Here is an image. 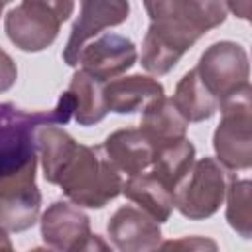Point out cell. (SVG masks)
Wrapping results in <instances>:
<instances>
[{"label": "cell", "mask_w": 252, "mask_h": 252, "mask_svg": "<svg viewBox=\"0 0 252 252\" xmlns=\"http://www.w3.org/2000/svg\"><path fill=\"white\" fill-rule=\"evenodd\" d=\"M122 195L136 203L159 224L167 222L173 213V191L152 171L134 173L122 183Z\"/></svg>", "instance_id": "obj_15"}, {"label": "cell", "mask_w": 252, "mask_h": 252, "mask_svg": "<svg viewBox=\"0 0 252 252\" xmlns=\"http://www.w3.org/2000/svg\"><path fill=\"white\" fill-rule=\"evenodd\" d=\"M193 163H195V146L187 138L158 146L152 161L154 173L171 191H175V187L185 179Z\"/></svg>", "instance_id": "obj_19"}, {"label": "cell", "mask_w": 252, "mask_h": 252, "mask_svg": "<svg viewBox=\"0 0 252 252\" xmlns=\"http://www.w3.org/2000/svg\"><path fill=\"white\" fill-rule=\"evenodd\" d=\"M75 112V98L61 93L55 108L28 112L14 102H0V179L37 171L35 132L43 124H67Z\"/></svg>", "instance_id": "obj_1"}, {"label": "cell", "mask_w": 252, "mask_h": 252, "mask_svg": "<svg viewBox=\"0 0 252 252\" xmlns=\"http://www.w3.org/2000/svg\"><path fill=\"white\" fill-rule=\"evenodd\" d=\"M187 126L189 122L179 114L171 98H167L165 94L152 98L142 108L140 130L154 144V148L185 138Z\"/></svg>", "instance_id": "obj_16"}, {"label": "cell", "mask_w": 252, "mask_h": 252, "mask_svg": "<svg viewBox=\"0 0 252 252\" xmlns=\"http://www.w3.org/2000/svg\"><path fill=\"white\" fill-rule=\"evenodd\" d=\"M0 2H2V4H10L12 0H0Z\"/></svg>", "instance_id": "obj_27"}, {"label": "cell", "mask_w": 252, "mask_h": 252, "mask_svg": "<svg viewBox=\"0 0 252 252\" xmlns=\"http://www.w3.org/2000/svg\"><path fill=\"white\" fill-rule=\"evenodd\" d=\"M150 20L173 18L179 8V0H142Z\"/></svg>", "instance_id": "obj_22"}, {"label": "cell", "mask_w": 252, "mask_h": 252, "mask_svg": "<svg viewBox=\"0 0 252 252\" xmlns=\"http://www.w3.org/2000/svg\"><path fill=\"white\" fill-rule=\"evenodd\" d=\"M220 122L213 134L217 159L234 169L252 165V87L250 83L219 102Z\"/></svg>", "instance_id": "obj_4"}, {"label": "cell", "mask_w": 252, "mask_h": 252, "mask_svg": "<svg viewBox=\"0 0 252 252\" xmlns=\"http://www.w3.org/2000/svg\"><path fill=\"white\" fill-rule=\"evenodd\" d=\"M73 10L75 0H22L4 16V30L18 49L37 53L57 39L61 24Z\"/></svg>", "instance_id": "obj_3"}, {"label": "cell", "mask_w": 252, "mask_h": 252, "mask_svg": "<svg viewBox=\"0 0 252 252\" xmlns=\"http://www.w3.org/2000/svg\"><path fill=\"white\" fill-rule=\"evenodd\" d=\"M81 12L71 28L69 39L63 47V61L77 67V57L83 45L106 28L120 26L130 16L128 0H79Z\"/></svg>", "instance_id": "obj_9"}, {"label": "cell", "mask_w": 252, "mask_h": 252, "mask_svg": "<svg viewBox=\"0 0 252 252\" xmlns=\"http://www.w3.org/2000/svg\"><path fill=\"white\" fill-rule=\"evenodd\" d=\"M165 94L163 85L148 75L116 77L104 83V100L108 112L134 114L142 110L152 98Z\"/></svg>", "instance_id": "obj_14"}, {"label": "cell", "mask_w": 252, "mask_h": 252, "mask_svg": "<svg viewBox=\"0 0 252 252\" xmlns=\"http://www.w3.org/2000/svg\"><path fill=\"white\" fill-rule=\"evenodd\" d=\"M161 248H171V246H189V248H217L215 242L211 240H203V238H181V240H171V242H163L159 244Z\"/></svg>", "instance_id": "obj_24"}, {"label": "cell", "mask_w": 252, "mask_h": 252, "mask_svg": "<svg viewBox=\"0 0 252 252\" xmlns=\"http://www.w3.org/2000/svg\"><path fill=\"white\" fill-rule=\"evenodd\" d=\"M234 173L217 158H201L173 191V207L189 220L213 217L224 203Z\"/></svg>", "instance_id": "obj_5"}, {"label": "cell", "mask_w": 252, "mask_h": 252, "mask_svg": "<svg viewBox=\"0 0 252 252\" xmlns=\"http://www.w3.org/2000/svg\"><path fill=\"white\" fill-rule=\"evenodd\" d=\"M199 35L191 32L179 18L152 20L142 41V67L152 75H167L197 43Z\"/></svg>", "instance_id": "obj_8"}, {"label": "cell", "mask_w": 252, "mask_h": 252, "mask_svg": "<svg viewBox=\"0 0 252 252\" xmlns=\"http://www.w3.org/2000/svg\"><path fill=\"white\" fill-rule=\"evenodd\" d=\"M41 238L51 250H108V244L98 234L91 232L89 215L75 203L53 201L39 219Z\"/></svg>", "instance_id": "obj_6"}, {"label": "cell", "mask_w": 252, "mask_h": 252, "mask_svg": "<svg viewBox=\"0 0 252 252\" xmlns=\"http://www.w3.org/2000/svg\"><path fill=\"white\" fill-rule=\"evenodd\" d=\"M226 8L240 20L250 18V0H226Z\"/></svg>", "instance_id": "obj_25"}, {"label": "cell", "mask_w": 252, "mask_h": 252, "mask_svg": "<svg viewBox=\"0 0 252 252\" xmlns=\"http://www.w3.org/2000/svg\"><path fill=\"white\" fill-rule=\"evenodd\" d=\"M67 91L75 98L73 116L79 126H93L108 114V106L104 100V83L85 73L83 69H79L71 77Z\"/></svg>", "instance_id": "obj_18"}, {"label": "cell", "mask_w": 252, "mask_h": 252, "mask_svg": "<svg viewBox=\"0 0 252 252\" xmlns=\"http://www.w3.org/2000/svg\"><path fill=\"white\" fill-rule=\"evenodd\" d=\"M2 8H4V4H2V2H0V16H2Z\"/></svg>", "instance_id": "obj_28"}, {"label": "cell", "mask_w": 252, "mask_h": 252, "mask_svg": "<svg viewBox=\"0 0 252 252\" xmlns=\"http://www.w3.org/2000/svg\"><path fill=\"white\" fill-rule=\"evenodd\" d=\"M14 246H12V240H10V236H8V230H4L2 226H0V250H12Z\"/></svg>", "instance_id": "obj_26"}, {"label": "cell", "mask_w": 252, "mask_h": 252, "mask_svg": "<svg viewBox=\"0 0 252 252\" xmlns=\"http://www.w3.org/2000/svg\"><path fill=\"white\" fill-rule=\"evenodd\" d=\"M250 179L232 177L226 189V220L238 236L248 240L252 236V213H250Z\"/></svg>", "instance_id": "obj_21"}, {"label": "cell", "mask_w": 252, "mask_h": 252, "mask_svg": "<svg viewBox=\"0 0 252 252\" xmlns=\"http://www.w3.org/2000/svg\"><path fill=\"white\" fill-rule=\"evenodd\" d=\"M18 79V67L14 59L0 47V93L10 91L16 85Z\"/></svg>", "instance_id": "obj_23"}, {"label": "cell", "mask_w": 252, "mask_h": 252, "mask_svg": "<svg viewBox=\"0 0 252 252\" xmlns=\"http://www.w3.org/2000/svg\"><path fill=\"white\" fill-rule=\"evenodd\" d=\"M195 69L219 102L248 85L250 77L246 49L240 43L228 39L209 45L201 53Z\"/></svg>", "instance_id": "obj_7"}, {"label": "cell", "mask_w": 252, "mask_h": 252, "mask_svg": "<svg viewBox=\"0 0 252 252\" xmlns=\"http://www.w3.org/2000/svg\"><path fill=\"white\" fill-rule=\"evenodd\" d=\"M102 150L112 165L126 175L148 169L154 161L156 148L140 128H120L106 136Z\"/></svg>", "instance_id": "obj_13"}, {"label": "cell", "mask_w": 252, "mask_h": 252, "mask_svg": "<svg viewBox=\"0 0 252 252\" xmlns=\"http://www.w3.org/2000/svg\"><path fill=\"white\" fill-rule=\"evenodd\" d=\"M138 49L132 39L118 33H102L94 41L85 43L77 57V67L94 79L106 83L134 67Z\"/></svg>", "instance_id": "obj_11"}, {"label": "cell", "mask_w": 252, "mask_h": 252, "mask_svg": "<svg viewBox=\"0 0 252 252\" xmlns=\"http://www.w3.org/2000/svg\"><path fill=\"white\" fill-rule=\"evenodd\" d=\"M171 102L175 104V108L187 122L209 120L219 108V100L207 89V85L201 81L197 69L187 71L177 81Z\"/></svg>", "instance_id": "obj_17"}, {"label": "cell", "mask_w": 252, "mask_h": 252, "mask_svg": "<svg viewBox=\"0 0 252 252\" xmlns=\"http://www.w3.org/2000/svg\"><path fill=\"white\" fill-rule=\"evenodd\" d=\"M110 242L122 252L156 250L161 244V228L156 219L134 205L118 207L106 224Z\"/></svg>", "instance_id": "obj_12"}, {"label": "cell", "mask_w": 252, "mask_h": 252, "mask_svg": "<svg viewBox=\"0 0 252 252\" xmlns=\"http://www.w3.org/2000/svg\"><path fill=\"white\" fill-rule=\"evenodd\" d=\"M226 0H179L177 14L173 18H179L201 37L219 28L226 20Z\"/></svg>", "instance_id": "obj_20"}, {"label": "cell", "mask_w": 252, "mask_h": 252, "mask_svg": "<svg viewBox=\"0 0 252 252\" xmlns=\"http://www.w3.org/2000/svg\"><path fill=\"white\" fill-rule=\"evenodd\" d=\"M122 173L106 158L102 146L77 144L53 185H59L63 195L79 207L102 209L122 193Z\"/></svg>", "instance_id": "obj_2"}, {"label": "cell", "mask_w": 252, "mask_h": 252, "mask_svg": "<svg viewBox=\"0 0 252 252\" xmlns=\"http://www.w3.org/2000/svg\"><path fill=\"white\" fill-rule=\"evenodd\" d=\"M41 191L35 171L0 179V226L8 232H24L39 220Z\"/></svg>", "instance_id": "obj_10"}]
</instances>
